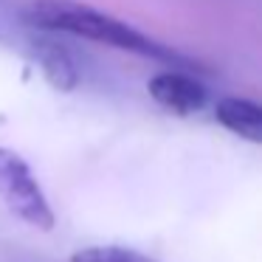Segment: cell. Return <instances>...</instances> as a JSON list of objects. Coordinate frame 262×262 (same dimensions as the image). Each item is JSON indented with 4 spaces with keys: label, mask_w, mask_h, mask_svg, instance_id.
Listing matches in <instances>:
<instances>
[{
    "label": "cell",
    "mask_w": 262,
    "mask_h": 262,
    "mask_svg": "<svg viewBox=\"0 0 262 262\" xmlns=\"http://www.w3.org/2000/svg\"><path fill=\"white\" fill-rule=\"evenodd\" d=\"M23 14L29 23H34L42 31H51V34H71L79 40L104 42V46L119 48V51L158 59L169 68H189L192 65L169 46L147 37L144 31L133 29L130 23L113 17V14H104L88 3H79V0H31Z\"/></svg>",
    "instance_id": "cell-1"
},
{
    "label": "cell",
    "mask_w": 262,
    "mask_h": 262,
    "mask_svg": "<svg viewBox=\"0 0 262 262\" xmlns=\"http://www.w3.org/2000/svg\"><path fill=\"white\" fill-rule=\"evenodd\" d=\"M0 200L14 217L40 231H51L57 217L31 166L14 149L0 147Z\"/></svg>",
    "instance_id": "cell-2"
},
{
    "label": "cell",
    "mask_w": 262,
    "mask_h": 262,
    "mask_svg": "<svg viewBox=\"0 0 262 262\" xmlns=\"http://www.w3.org/2000/svg\"><path fill=\"white\" fill-rule=\"evenodd\" d=\"M147 91L161 107L175 113V116L200 113V110L209 104V91H206V85L198 76H192L189 71H181V68H169V71L155 74L152 79H149Z\"/></svg>",
    "instance_id": "cell-3"
},
{
    "label": "cell",
    "mask_w": 262,
    "mask_h": 262,
    "mask_svg": "<svg viewBox=\"0 0 262 262\" xmlns=\"http://www.w3.org/2000/svg\"><path fill=\"white\" fill-rule=\"evenodd\" d=\"M214 119L243 141L262 144V102L226 96L214 104Z\"/></svg>",
    "instance_id": "cell-4"
},
{
    "label": "cell",
    "mask_w": 262,
    "mask_h": 262,
    "mask_svg": "<svg viewBox=\"0 0 262 262\" xmlns=\"http://www.w3.org/2000/svg\"><path fill=\"white\" fill-rule=\"evenodd\" d=\"M71 262H158L152 256L141 254L136 248H124V245H91L82 248L71 256Z\"/></svg>",
    "instance_id": "cell-5"
}]
</instances>
